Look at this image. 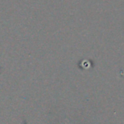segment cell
<instances>
[{"instance_id": "1", "label": "cell", "mask_w": 124, "mask_h": 124, "mask_svg": "<svg viewBox=\"0 0 124 124\" xmlns=\"http://www.w3.org/2000/svg\"><path fill=\"white\" fill-rule=\"evenodd\" d=\"M25 124H27V123H25Z\"/></svg>"}]
</instances>
